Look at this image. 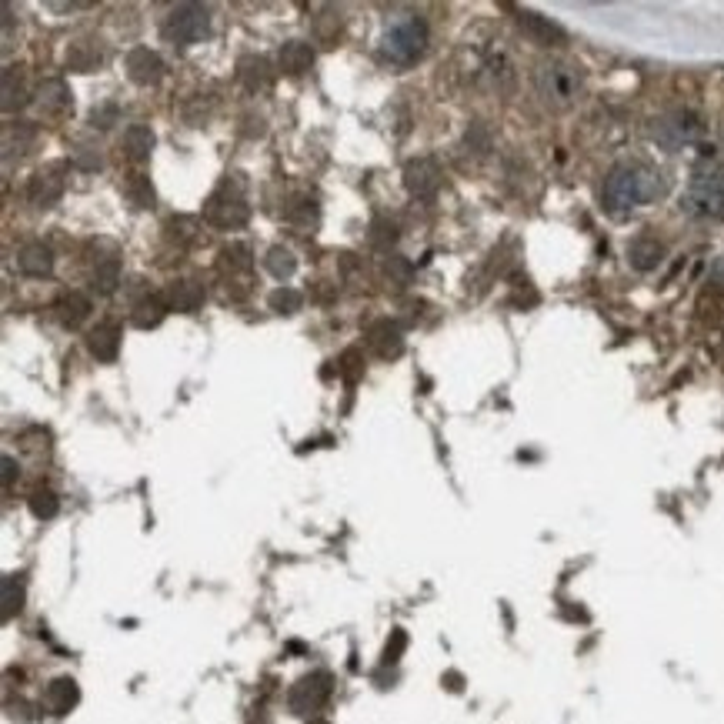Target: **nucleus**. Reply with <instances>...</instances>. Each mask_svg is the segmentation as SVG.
Returning <instances> with one entry per match:
<instances>
[{"label":"nucleus","instance_id":"nucleus-24","mask_svg":"<svg viewBox=\"0 0 724 724\" xmlns=\"http://www.w3.org/2000/svg\"><path fill=\"white\" fill-rule=\"evenodd\" d=\"M101 64H104V54L97 51L91 41H77V44H71V51H67V71L91 74Z\"/></svg>","mask_w":724,"mask_h":724},{"label":"nucleus","instance_id":"nucleus-5","mask_svg":"<svg viewBox=\"0 0 724 724\" xmlns=\"http://www.w3.org/2000/svg\"><path fill=\"white\" fill-rule=\"evenodd\" d=\"M681 207L694 217H724V171H701L691 177Z\"/></svg>","mask_w":724,"mask_h":724},{"label":"nucleus","instance_id":"nucleus-30","mask_svg":"<svg viewBox=\"0 0 724 724\" xmlns=\"http://www.w3.org/2000/svg\"><path fill=\"white\" fill-rule=\"evenodd\" d=\"M267 304H271V311H277V314H297L304 304V297H301V291H294V287H277V291H271V297H267Z\"/></svg>","mask_w":724,"mask_h":724},{"label":"nucleus","instance_id":"nucleus-1","mask_svg":"<svg viewBox=\"0 0 724 724\" xmlns=\"http://www.w3.org/2000/svg\"><path fill=\"white\" fill-rule=\"evenodd\" d=\"M664 194V177L644 161H624L611 167L608 181H604V207L611 214H628L634 207L651 204L654 197Z\"/></svg>","mask_w":724,"mask_h":724},{"label":"nucleus","instance_id":"nucleus-16","mask_svg":"<svg viewBox=\"0 0 724 724\" xmlns=\"http://www.w3.org/2000/svg\"><path fill=\"white\" fill-rule=\"evenodd\" d=\"M64 194V181L57 177L54 171H41L31 177V184H27V201L34 207H54L61 201Z\"/></svg>","mask_w":724,"mask_h":724},{"label":"nucleus","instance_id":"nucleus-31","mask_svg":"<svg viewBox=\"0 0 724 724\" xmlns=\"http://www.w3.org/2000/svg\"><path fill=\"white\" fill-rule=\"evenodd\" d=\"M251 264H254V257H251V247L247 244H231V247H224L221 251V267L224 271H251Z\"/></svg>","mask_w":724,"mask_h":724},{"label":"nucleus","instance_id":"nucleus-26","mask_svg":"<svg viewBox=\"0 0 724 724\" xmlns=\"http://www.w3.org/2000/svg\"><path fill=\"white\" fill-rule=\"evenodd\" d=\"M117 284H121V261H117V257L97 261V267H94V291L97 294H114Z\"/></svg>","mask_w":724,"mask_h":724},{"label":"nucleus","instance_id":"nucleus-12","mask_svg":"<svg viewBox=\"0 0 724 724\" xmlns=\"http://www.w3.org/2000/svg\"><path fill=\"white\" fill-rule=\"evenodd\" d=\"M368 344L381 357H398L404 351V334H401V327L391 321V317H381V321H374L368 327Z\"/></svg>","mask_w":724,"mask_h":724},{"label":"nucleus","instance_id":"nucleus-21","mask_svg":"<svg viewBox=\"0 0 724 724\" xmlns=\"http://www.w3.org/2000/svg\"><path fill=\"white\" fill-rule=\"evenodd\" d=\"M54 311H57V321H61L64 327H81L87 317H91V297L81 294V291H71L57 301Z\"/></svg>","mask_w":724,"mask_h":724},{"label":"nucleus","instance_id":"nucleus-37","mask_svg":"<svg viewBox=\"0 0 724 724\" xmlns=\"http://www.w3.org/2000/svg\"><path fill=\"white\" fill-rule=\"evenodd\" d=\"M14 478H17V464H14V458H4V484L7 488L14 484Z\"/></svg>","mask_w":724,"mask_h":724},{"label":"nucleus","instance_id":"nucleus-20","mask_svg":"<svg viewBox=\"0 0 724 724\" xmlns=\"http://www.w3.org/2000/svg\"><path fill=\"white\" fill-rule=\"evenodd\" d=\"M277 61H281V71L284 74H307L314 67V47L304 44V41H287L281 47V54H277Z\"/></svg>","mask_w":724,"mask_h":724},{"label":"nucleus","instance_id":"nucleus-6","mask_svg":"<svg viewBox=\"0 0 724 724\" xmlns=\"http://www.w3.org/2000/svg\"><path fill=\"white\" fill-rule=\"evenodd\" d=\"M704 131V124H701V117L694 114V111H668L664 117H658L651 127V137H654V144L664 147V151H681V147H688L694 144L701 137Z\"/></svg>","mask_w":724,"mask_h":724},{"label":"nucleus","instance_id":"nucleus-13","mask_svg":"<svg viewBox=\"0 0 724 724\" xmlns=\"http://www.w3.org/2000/svg\"><path fill=\"white\" fill-rule=\"evenodd\" d=\"M87 347H91L97 361H117V354H121V324L114 321L97 324L94 331L87 334Z\"/></svg>","mask_w":724,"mask_h":724},{"label":"nucleus","instance_id":"nucleus-10","mask_svg":"<svg viewBox=\"0 0 724 724\" xmlns=\"http://www.w3.org/2000/svg\"><path fill=\"white\" fill-rule=\"evenodd\" d=\"M164 71H167V67L161 61V54L151 51V47H134V51L127 54V77H131L137 87L161 84Z\"/></svg>","mask_w":724,"mask_h":724},{"label":"nucleus","instance_id":"nucleus-28","mask_svg":"<svg viewBox=\"0 0 724 724\" xmlns=\"http://www.w3.org/2000/svg\"><path fill=\"white\" fill-rule=\"evenodd\" d=\"M124 194H127V201H131L134 207H154V184H151V177L131 174V177L124 181Z\"/></svg>","mask_w":724,"mask_h":724},{"label":"nucleus","instance_id":"nucleus-32","mask_svg":"<svg viewBox=\"0 0 724 724\" xmlns=\"http://www.w3.org/2000/svg\"><path fill=\"white\" fill-rule=\"evenodd\" d=\"M24 608V581L11 574V578H4V621H11L17 611Z\"/></svg>","mask_w":724,"mask_h":724},{"label":"nucleus","instance_id":"nucleus-25","mask_svg":"<svg viewBox=\"0 0 724 724\" xmlns=\"http://www.w3.org/2000/svg\"><path fill=\"white\" fill-rule=\"evenodd\" d=\"M167 311H171V307H167L164 297H144V301L134 307L131 321L141 327V331H151V327H157V324L164 321Z\"/></svg>","mask_w":724,"mask_h":724},{"label":"nucleus","instance_id":"nucleus-9","mask_svg":"<svg viewBox=\"0 0 724 724\" xmlns=\"http://www.w3.org/2000/svg\"><path fill=\"white\" fill-rule=\"evenodd\" d=\"M327 694H331V678L327 674H307V678H301L294 684V691H291V708L297 714H314L321 704L327 701Z\"/></svg>","mask_w":724,"mask_h":724},{"label":"nucleus","instance_id":"nucleus-15","mask_svg":"<svg viewBox=\"0 0 724 724\" xmlns=\"http://www.w3.org/2000/svg\"><path fill=\"white\" fill-rule=\"evenodd\" d=\"M237 81H241L251 94L271 87L274 71H271V64H267V57H257V54L241 57V61H237Z\"/></svg>","mask_w":724,"mask_h":724},{"label":"nucleus","instance_id":"nucleus-22","mask_svg":"<svg viewBox=\"0 0 724 724\" xmlns=\"http://www.w3.org/2000/svg\"><path fill=\"white\" fill-rule=\"evenodd\" d=\"M77 698H81V691H77V684L71 678H57L47 684L44 691V704L51 714H67L77 704Z\"/></svg>","mask_w":724,"mask_h":724},{"label":"nucleus","instance_id":"nucleus-33","mask_svg":"<svg viewBox=\"0 0 724 724\" xmlns=\"http://www.w3.org/2000/svg\"><path fill=\"white\" fill-rule=\"evenodd\" d=\"M31 511H34V518H41V521L54 518V514H57V498L51 491H34L31 494Z\"/></svg>","mask_w":724,"mask_h":724},{"label":"nucleus","instance_id":"nucleus-19","mask_svg":"<svg viewBox=\"0 0 724 724\" xmlns=\"http://www.w3.org/2000/svg\"><path fill=\"white\" fill-rule=\"evenodd\" d=\"M521 27H524V31H528L538 44H544V47H558V44L568 41V34H564L558 24H551L548 17H541V14H534V11H524V14H521Z\"/></svg>","mask_w":724,"mask_h":724},{"label":"nucleus","instance_id":"nucleus-23","mask_svg":"<svg viewBox=\"0 0 724 724\" xmlns=\"http://www.w3.org/2000/svg\"><path fill=\"white\" fill-rule=\"evenodd\" d=\"M664 257V247L661 241H654V237H638L631 247H628V261L634 271H654V267L661 264Z\"/></svg>","mask_w":724,"mask_h":724},{"label":"nucleus","instance_id":"nucleus-18","mask_svg":"<svg viewBox=\"0 0 724 724\" xmlns=\"http://www.w3.org/2000/svg\"><path fill=\"white\" fill-rule=\"evenodd\" d=\"M154 151V131L151 127H144V124H134V127H127L124 137H121V154L127 157V161H147Z\"/></svg>","mask_w":724,"mask_h":724},{"label":"nucleus","instance_id":"nucleus-8","mask_svg":"<svg viewBox=\"0 0 724 724\" xmlns=\"http://www.w3.org/2000/svg\"><path fill=\"white\" fill-rule=\"evenodd\" d=\"M404 187H408V194L418 197V201H431L441 187V167L434 161H428V157L411 161L408 167H404Z\"/></svg>","mask_w":724,"mask_h":724},{"label":"nucleus","instance_id":"nucleus-17","mask_svg":"<svg viewBox=\"0 0 724 724\" xmlns=\"http://www.w3.org/2000/svg\"><path fill=\"white\" fill-rule=\"evenodd\" d=\"M164 301H167V307H171V311L194 314L197 307L204 304V284H197V281H174L171 287H167Z\"/></svg>","mask_w":724,"mask_h":724},{"label":"nucleus","instance_id":"nucleus-35","mask_svg":"<svg viewBox=\"0 0 724 724\" xmlns=\"http://www.w3.org/2000/svg\"><path fill=\"white\" fill-rule=\"evenodd\" d=\"M404 644H408V634L404 631H394V641H388V648H384V664H394L401 658Z\"/></svg>","mask_w":724,"mask_h":724},{"label":"nucleus","instance_id":"nucleus-27","mask_svg":"<svg viewBox=\"0 0 724 724\" xmlns=\"http://www.w3.org/2000/svg\"><path fill=\"white\" fill-rule=\"evenodd\" d=\"M27 104V87H24V77L17 74V67H7L4 71V111L14 114L17 107Z\"/></svg>","mask_w":724,"mask_h":724},{"label":"nucleus","instance_id":"nucleus-34","mask_svg":"<svg viewBox=\"0 0 724 724\" xmlns=\"http://www.w3.org/2000/svg\"><path fill=\"white\" fill-rule=\"evenodd\" d=\"M394 237H398V234H394V224H391V221H374V224H371V244H374V247H388Z\"/></svg>","mask_w":724,"mask_h":724},{"label":"nucleus","instance_id":"nucleus-7","mask_svg":"<svg viewBox=\"0 0 724 724\" xmlns=\"http://www.w3.org/2000/svg\"><path fill=\"white\" fill-rule=\"evenodd\" d=\"M204 217H207V224L221 227V231H234V227L247 224L251 211H247L241 194H234L231 187H221V191H214L211 201L204 204Z\"/></svg>","mask_w":724,"mask_h":724},{"label":"nucleus","instance_id":"nucleus-4","mask_svg":"<svg viewBox=\"0 0 724 724\" xmlns=\"http://www.w3.org/2000/svg\"><path fill=\"white\" fill-rule=\"evenodd\" d=\"M211 34V11L201 4H177L164 21V41L174 47L201 44Z\"/></svg>","mask_w":724,"mask_h":724},{"label":"nucleus","instance_id":"nucleus-29","mask_svg":"<svg viewBox=\"0 0 724 724\" xmlns=\"http://www.w3.org/2000/svg\"><path fill=\"white\" fill-rule=\"evenodd\" d=\"M264 267L277 277V281H287V277L297 271V257L287 251V247H271L264 257Z\"/></svg>","mask_w":724,"mask_h":724},{"label":"nucleus","instance_id":"nucleus-3","mask_svg":"<svg viewBox=\"0 0 724 724\" xmlns=\"http://www.w3.org/2000/svg\"><path fill=\"white\" fill-rule=\"evenodd\" d=\"M534 87H538L541 101L554 107V111H568V107L581 97V71L564 61H544L534 71Z\"/></svg>","mask_w":724,"mask_h":724},{"label":"nucleus","instance_id":"nucleus-36","mask_svg":"<svg viewBox=\"0 0 724 724\" xmlns=\"http://www.w3.org/2000/svg\"><path fill=\"white\" fill-rule=\"evenodd\" d=\"M117 117H121V111H117L114 104H107V107H94L91 121H94V127H111Z\"/></svg>","mask_w":724,"mask_h":724},{"label":"nucleus","instance_id":"nucleus-14","mask_svg":"<svg viewBox=\"0 0 724 724\" xmlns=\"http://www.w3.org/2000/svg\"><path fill=\"white\" fill-rule=\"evenodd\" d=\"M17 271L27 274V277H47V274L54 271V254H51V247L41 244V241L24 244L21 251H17Z\"/></svg>","mask_w":724,"mask_h":724},{"label":"nucleus","instance_id":"nucleus-38","mask_svg":"<svg viewBox=\"0 0 724 724\" xmlns=\"http://www.w3.org/2000/svg\"><path fill=\"white\" fill-rule=\"evenodd\" d=\"M341 364H357V351H347ZM344 374H347V381H354V378H357V368H344Z\"/></svg>","mask_w":724,"mask_h":724},{"label":"nucleus","instance_id":"nucleus-2","mask_svg":"<svg viewBox=\"0 0 724 724\" xmlns=\"http://www.w3.org/2000/svg\"><path fill=\"white\" fill-rule=\"evenodd\" d=\"M424 51H428V24L421 17H394V21L384 27L381 34V54L388 57L391 64L398 67H411L414 61H421Z\"/></svg>","mask_w":724,"mask_h":724},{"label":"nucleus","instance_id":"nucleus-11","mask_svg":"<svg viewBox=\"0 0 724 724\" xmlns=\"http://www.w3.org/2000/svg\"><path fill=\"white\" fill-rule=\"evenodd\" d=\"M74 107V94L64 81H44L37 87V111L44 117H64Z\"/></svg>","mask_w":724,"mask_h":724}]
</instances>
